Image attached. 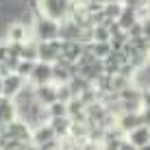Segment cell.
<instances>
[{
  "instance_id": "obj_1",
  "label": "cell",
  "mask_w": 150,
  "mask_h": 150,
  "mask_svg": "<svg viewBox=\"0 0 150 150\" xmlns=\"http://www.w3.org/2000/svg\"><path fill=\"white\" fill-rule=\"evenodd\" d=\"M59 30H61V22L37 13V18L33 20L30 33H33L35 41H52V39H59Z\"/></svg>"
},
{
  "instance_id": "obj_2",
  "label": "cell",
  "mask_w": 150,
  "mask_h": 150,
  "mask_svg": "<svg viewBox=\"0 0 150 150\" xmlns=\"http://www.w3.org/2000/svg\"><path fill=\"white\" fill-rule=\"evenodd\" d=\"M37 11L46 18L63 22L72 13V0H37Z\"/></svg>"
},
{
  "instance_id": "obj_3",
  "label": "cell",
  "mask_w": 150,
  "mask_h": 150,
  "mask_svg": "<svg viewBox=\"0 0 150 150\" xmlns=\"http://www.w3.org/2000/svg\"><path fill=\"white\" fill-rule=\"evenodd\" d=\"M2 137H11L18 139L22 144H30V137H33V126L28 122H24L22 117H15L13 122H9L2 131Z\"/></svg>"
},
{
  "instance_id": "obj_4",
  "label": "cell",
  "mask_w": 150,
  "mask_h": 150,
  "mask_svg": "<svg viewBox=\"0 0 150 150\" xmlns=\"http://www.w3.org/2000/svg\"><path fill=\"white\" fill-rule=\"evenodd\" d=\"M61 59V39L52 41H37V61L57 63Z\"/></svg>"
},
{
  "instance_id": "obj_5",
  "label": "cell",
  "mask_w": 150,
  "mask_h": 150,
  "mask_svg": "<svg viewBox=\"0 0 150 150\" xmlns=\"http://www.w3.org/2000/svg\"><path fill=\"white\" fill-rule=\"evenodd\" d=\"M26 83H28L30 87H37V85L52 83V63H44V61H37Z\"/></svg>"
},
{
  "instance_id": "obj_6",
  "label": "cell",
  "mask_w": 150,
  "mask_h": 150,
  "mask_svg": "<svg viewBox=\"0 0 150 150\" xmlns=\"http://www.w3.org/2000/svg\"><path fill=\"white\" fill-rule=\"evenodd\" d=\"M28 83L26 79H22L20 74H15V72H11V74H7V76H2V96H7V98H15L20 94V91L26 87Z\"/></svg>"
},
{
  "instance_id": "obj_7",
  "label": "cell",
  "mask_w": 150,
  "mask_h": 150,
  "mask_svg": "<svg viewBox=\"0 0 150 150\" xmlns=\"http://www.w3.org/2000/svg\"><path fill=\"white\" fill-rule=\"evenodd\" d=\"M85 44L83 41H72V39H61V59L68 63H79Z\"/></svg>"
},
{
  "instance_id": "obj_8",
  "label": "cell",
  "mask_w": 150,
  "mask_h": 150,
  "mask_svg": "<svg viewBox=\"0 0 150 150\" xmlns=\"http://www.w3.org/2000/svg\"><path fill=\"white\" fill-rule=\"evenodd\" d=\"M18 117V107H15V100L13 98H7V96H0V135H2L4 126L9 122H13Z\"/></svg>"
},
{
  "instance_id": "obj_9",
  "label": "cell",
  "mask_w": 150,
  "mask_h": 150,
  "mask_svg": "<svg viewBox=\"0 0 150 150\" xmlns=\"http://www.w3.org/2000/svg\"><path fill=\"white\" fill-rule=\"evenodd\" d=\"M30 30H28V26L24 22H11L7 26V41L9 44H24V41H28L30 39Z\"/></svg>"
},
{
  "instance_id": "obj_10",
  "label": "cell",
  "mask_w": 150,
  "mask_h": 150,
  "mask_svg": "<svg viewBox=\"0 0 150 150\" xmlns=\"http://www.w3.org/2000/svg\"><path fill=\"white\" fill-rule=\"evenodd\" d=\"M54 139H59V137H57V133H54V128L50 126V122H44V124H39V126L33 128L30 144H35V146H44V144L54 142Z\"/></svg>"
},
{
  "instance_id": "obj_11",
  "label": "cell",
  "mask_w": 150,
  "mask_h": 150,
  "mask_svg": "<svg viewBox=\"0 0 150 150\" xmlns=\"http://www.w3.org/2000/svg\"><path fill=\"white\" fill-rule=\"evenodd\" d=\"M33 89H35V100H37L39 105H44V107L52 105V102L57 100V83L37 85V87H33Z\"/></svg>"
},
{
  "instance_id": "obj_12",
  "label": "cell",
  "mask_w": 150,
  "mask_h": 150,
  "mask_svg": "<svg viewBox=\"0 0 150 150\" xmlns=\"http://www.w3.org/2000/svg\"><path fill=\"white\" fill-rule=\"evenodd\" d=\"M117 126L122 128L124 133H131V131H135L137 126H142L144 124V120H142V113H120V115H117Z\"/></svg>"
},
{
  "instance_id": "obj_13",
  "label": "cell",
  "mask_w": 150,
  "mask_h": 150,
  "mask_svg": "<svg viewBox=\"0 0 150 150\" xmlns=\"http://www.w3.org/2000/svg\"><path fill=\"white\" fill-rule=\"evenodd\" d=\"M126 139L133 144L135 148H142L146 146V144H150V126L148 124H142V126H137L135 131H131L126 135Z\"/></svg>"
},
{
  "instance_id": "obj_14",
  "label": "cell",
  "mask_w": 150,
  "mask_h": 150,
  "mask_svg": "<svg viewBox=\"0 0 150 150\" xmlns=\"http://www.w3.org/2000/svg\"><path fill=\"white\" fill-rule=\"evenodd\" d=\"M87 105L81 100L79 96L72 98V100L68 102V117L72 122H81V120H87Z\"/></svg>"
},
{
  "instance_id": "obj_15",
  "label": "cell",
  "mask_w": 150,
  "mask_h": 150,
  "mask_svg": "<svg viewBox=\"0 0 150 150\" xmlns=\"http://www.w3.org/2000/svg\"><path fill=\"white\" fill-rule=\"evenodd\" d=\"M139 20H142V18H139V13L135 11V9L124 7V9H122V13H120V18H117L115 22H117V26H120L122 30H128L135 22H139Z\"/></svg>"
},
{
  "instance_id": "obj_16",
  "label": "cell",
  "mask_w": 150,
  "mask_h": 150,
  "mask_svg": "<svg viewBox=\"0 0 150 150\" xmlns=\"http://www.w3.org/2000/svg\"><path fill=\"white\" fill-rule=\"evenodd\" d=\"M50 126L54 128V133H57V137L59 139H63V137H68L70 135V128H72V120L68 115H63V117H50Z\"/></svg>"
},
{
  "instance_id": "obj_17",
  "label": "cell",
  "mask_w": 150,
  "mask_h": 150,
  "mask_svg": "<svg viewBox=\"0 0 150 150\" xmlns=\"http://www.w3.org/2000/svg\"><path fill=\"white\" fill-rule=\"evenodd\" d=\"M20 59H24V61H37V41H35V39L24 41L22 52H20Z\"/></svg>"
},
{
  "instance_id": "obj_18",
  "label": "cell",
  "mask_w": 150,
  "mask_h": 150,
  "mask_svg": "<svg viewBox=\"0 0 150 150\" xmlns=\"http://www.w3.org/2000/svg\"><path fill=\"white\" fill-rule=\"evenodd\" d=\"M111 39V30L107 24H94L91 26V41H109Z\"/></svg>"
},
{
  "instance_id": "obj_19",
  "label": "cell",
  "mask_w": 150,
  "mask_h": 150,
  "mask_svg": "<svg viewBox=\"0 0 150 150\" xmlns=\"http://www.w3.org/2000/svg\"><path fill=\"white\" fill-rule=\"evenodd\" d=\"M46 113H48V120L50 117H63V115H68V105L61 100H54L52 105L46 107Z\"/></svg>"
},
{
  "instance_id": "obj_20",
  "label": "cell",
  "mask_w": 150,
  "mask_h": 150,
  "mask_svg": "<svg viewBox=\"0 0 150 150\" xmlns=\"http://www.w3.org/2000/svg\"><path fill=\"white\" fill-rule=\"evenodd\" d=\"M122 9H124V4H122V2H107L105 7H102V13H105V18H107V20L115 22V20L120 18Z\"/></svg>"
},
{
  "instance_id": "obj_21",
  "label": "cell",
  "mask_w": 150,
  "mask_h": 150,
  "mask_svg": "<svg viewBox=\"0 0 150 150\" xmlns=\"http://www.w3.org/2000/svg\"><path fill=\"white\" fill-rule=\"evenodd\" d=\"M91 52H94L98 59H107V57L113 52V48H111L109 41H91Z\"/></svg>"
},
{
  "instance_id": "obj_22",
  "label": "cell",
  "mask_w": 150,
  "mask_h": 150,
  "mask_svg": "<svg viewBox=\"0 0 150 150\" xmlns=\"http://www.w3.org/2000/svg\"><path fill=\"white\" fill-rule=\"evenodd\" d=\"M72 98H76V96L72 94L70 83H61V85H57V100H61V102H65V105H68Z\"/></svg>"
},
{
  "instance_id": "obj_23",
  "label": "cell",
  "mask_w": 150,
  "mask_h": 150,
  "mask_svg": "<svg viewBox=\"0 0 150 150\" xmlns=\"http://www.w3.org/2000/svg\"><path fill=\"white\" fill-rule=\"evenodd\" d=\"M35 63H37V61H24V59H20L18 68H15V74H20L22 79H26V81H28V76H30V72H33Z\"/></svg>"
},
{
  "instance_id": "obj_24",
  "label": "cell",
  "mask_w": 150,
  "mask_h": 150,
  "mask_svg": "<svg viewBox=\"0 0 150 150\" xmlns=\"http://www.w3.org/2000/svg\"><path fill=\"white\" fill-rule=\"evenodd\" d=\"M124 7H131L135 11H139L142 7H146V0H124Z\"/></svg>"
},
{
  "instance_id": "obj_25",
  "label": "cell",
  "mask_w": 150,
  "mask_h": 150,
  "mask_svg": "<svg viewBox=\"0 0 150 150\" xmlns=\"http://www.w3.org/2000/svg\"><path fill=\"white\" fill-rule=\"evenodd\" d=\"M142 105L144 109H150V87H142Z\"/></svg>"
},
{
  "instance_id": "obj_26",
  "label": "cell",
  "mask_w": 150,
  "mask_h": 150,
  "mask_svg": "<svg viewBox=\"0 0 150 150\" xmlns=\"http://www.w3.org/2000/svg\"><path fill=\"white\" fill-rule=\"evenodd\" d=\"M124 142V139H122ZM122 142H102L100 144V150H120V144Z\"/></svg>"
},
{
  "instance_id": "obj_27",
  "label": "cell",
  "mask_w": 150,
  "mask_h": 150,
  "mask_svg": "<svg viewBox=\"0 0 150 150\" xmlns=\"http://www.w3.org/2000/svg\"><path fill=\"white\" fill-rule=\"evenodd\" d=\"M7 59H9V44L2 41V44H0V63H4Z\"/></svg>"
},
{
  "instance_id": "obj_28",
  "label": "cell",
  "mask_w": 150,
  "mask_h": 150,
  "mask_svg": "<svg viewBox=\"0 0 150 150\" xmlns=\"http://www.w3.org/2000/svg\"><path fill=\"white\" fill-rule=\"evenodd\" d=\"M142 24H144V35L150 39V18H144L142 20Z\"/></svg>"
},
{
  "instance_id": "obj_29",
  "label": "cell",
  "mask_w": 150,
  "mask_h": 150,
  "mask_svg": "<svg viewBox=\"0 0 150 150\" xmlns=\"http://www.w3.org/2000/svg\"><path fill=\"white\" fill-rule=\"evenodd\" d=\"M120 150H139V148H135L131 142H128V139H124V142L120 144Z\"/></svg>"
},
{
  "instance_id": "obj_30",
  "label": "cell",
  "mask_w": 150,
  "mask_h": 150,
  "mask_svg": "<svg viewBox=\"0 0 150 150\" xmlns=\"http://www.w3.org/2000/svg\"><path fill=\"white\" fill-rule=\"evenodd\" d=\"M26 150H41V148H39V146H35V144H28Z\"/></svg>"
},
{
  "instance_id": "obj_31",
  "label": "cell",
  "mask_w": 150,
  "mask_h": 150,
  "mask_svg": "<svg viewBox=\"0 0 150 150\" xmlns=\"http://www.w3.org/2000/svg\"><path fill=\"white\" fill-rule=\"evenodd\" d=\"M107 2H122V4H124V0H105V4H107Z\"/></svg>"
},
{
  "instance_id": "obj_32",
  "label": "cell",
  "mask_w": 150,
  "mask_h": 150,
  "mask_svg": "<svg viewBox=\"0 0 150 150\" xmlns=\"http://www.w3.org/2000/svg\"><path fill=\"white\" fill-rule=\"evenodd\" d=\"M139 150H150V144H146V146H142Z\"/></svg>"
},
{
  "instance_id": "obj_33",
  "label": "cell",
  "mask_w": 150,
  "mask_h": 150,
  "mask_svg": "<svg viewBox=\"0 0 150 150\" xmlns=\"http://www.w3.org/2000/svg\"><path fill=\"white\" fill-rule=\"evenodd\" d=\"M0 96H2V76H0Z\"/></svg>"
},
{
  "instance_id": "obj_34",
  "label": "cell",
  "mask_w": 150,
  "mask_h": 150,
  "mask_svg": "<svg viewBox=\"0 0 150 150\" xmlns=\"http://www.w3.org/2000/svg\"><path fill=\"white\" fill-rule=\"evenodd\" d=\"M146 4H150V0H146Z\"/></svg>"
}]
</instances>
